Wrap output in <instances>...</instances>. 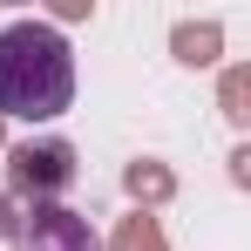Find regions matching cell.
Listing matches in <instances>:
<instances>
[{"label":"cell","instance_id":"cell-1","mask_svg":"<svg viewBox=\"0 0 251 251\" xmlns=\"http://www.w3.org/2000/svg\"><path fill=\"white\" fill-rule=\"evenodd\" d=\"M75 109V54L48 21H7L0 27V116L14 123H54Z\"/></svg>","mask_w":251,"mask_h":251},{"label":"cell","instance_id":"cell-3","mask_svg":"<svg viewBox=\"0 0 251 251\" xmlns=\"http://www.w3.org/2000/svg\"><path fill=\"white\" fill-rule=\"evenodd\" d=\"M7 163H14V176H21L27 190H61V183L75 176V170H68V150H61V143H41V150L27 143V150H14Z\"/></svg>","mask_w":251,"mask_h":251},{"label":"cell","instance_id":"cell-2","mask_svg":"<svg viewBox=\"0 0 251 251\" xmlns=\"http://www.w3.org/2000/svg\"><path fill=\"white\" fill-rule=\"evenodd\" d=\"M14 245H21V251H102V238L88 231L82 210H68V204H34V210L14 217Z\"/></svg>","mask_w":251,"mask_h":251},{"label":"cell","instance_id":"cell-4","mask_svg":"<svg viewBox=\"0 0 251 251\" xmlns=\"http://www.w3.org/2000/svg\"><path fill=\"white\" fill-rule=\"evenodd\" d=\"M7 231H14V217H7V204H0V238H7Z\"/></svg>","mask_w":251,"mask_h":251}]
</instances>
